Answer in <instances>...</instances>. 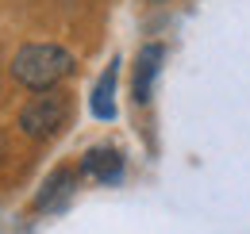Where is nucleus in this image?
Listing matches in <instances>:
<instances>
[{"mask_svg":"<svg viewBox=\"0 0 250 234\" xmlns=\"http://www.w3.org/2000/svg\"><path fill=\"white\" fill-rule=\"evenodd\" d=\"M69 73H73V54L62 50V46H54V42H31V46H23L12 58V77L20 85L35 88V92L54 88Z\"/></svg>","mask_w":250,"mask_h":234,"instance_id":"nucleus-1","label":"nucleus"},{"mask_svg":"<svg viewBox=\"0 0 250 234\" xmlns=\"http://www.w3.org/2000/svg\"><path fill=\"white\" fill-rule=\"evenodd\" d=\"M65 116H69L65 96L54 92V88H46L42 96H35V100L23 104V112H20V131H23L27 138H50V135H58L65 127Z\"/></svg>","mask_w":250,"mask_h":234,"instance_id":"nucleus-2","label":"nucleus"},{"mask_svg":"<svg viewBox=\"0 0 250 234\" xmlns=\"http://www.w3.org/2000/svg\"><path fill=\"white\" fill-rule=\"evenodd\" d=\"M81 173L100 180V184H116V180L124 176V157H120V150L93 146L85 154V161H81Z\"/></svg>","mask_w":250,"mask_h":234,"instance_id":"nucleus-3","label":"nucleus"},{"mask_svg":"<svg viewBox=\"0 0 250 234\" xmlns=\"http://www.w3.org/2000/svg\"><path fill=\"white\" fill-rule=\"evenodd\" d=\"M162 58H166V50H162L158 42H150V46L139 50V65H135V104H146V100H150L154 77H158V69H162Z\"/></svg>","mask_w":250,"mask_h":234,"instance_id":"nucleus-4","label":"nucleus"},{"mask_svg":"<svg viewBox=\"0 0 250 234\" xmlns=\"http://www.w3.org/2000/svg\"><path fill=\"white\" fill-rule=\"evenodd\" d=\"M73 188H77V173H73V169H54V173L46 176L42 192H39V207H42V211L65 207L69 196H73Z\"/></svg>","mask_w":250,"mask_h":234,"instance_id":"nucleus-5","label":"nucleus"},{"mask_svg":"<svg viewBox=\"0 0 250 234\" xmlns=\"http://www.w3.org/2000/svg\"><path fill=\"white\" fill-rule=\"evenodd\" d=\"M116 65L120 61H112L104 73H100V81H96V88H93V116L96 119H112L116 116Z\"/></svg>","mask_w":250,"mask_h":234,"instance_id":"nucleus-6","label":"nucleus"}]
</instances>
